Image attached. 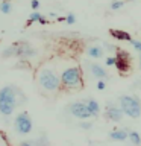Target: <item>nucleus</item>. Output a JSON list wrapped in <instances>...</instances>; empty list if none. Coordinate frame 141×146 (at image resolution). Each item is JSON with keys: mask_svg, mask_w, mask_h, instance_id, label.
<instances>
[{"mask_svg": "<svg viewBox=\"0 0 141 146\" xmlns=\"http://www.w3.org/2000/svg\"><path fill=\"white\" fill-rule=\"evenodd\" d=\"M14 128H15V131L21 135L29 134L32 131V119L29 116V113L23 111V113L18 114L15 117V122H14Z\"/></svg>", "mask_w": 141, "mask_h": 146, "instance_id": "nucleus-6", "label": "nucleus"}, {"mask_svg": "<svg viewBox=\"0 0 141 146\" xmlns=\"http://www.w3.org/2000/svg\"><path fill=\"white\" fill-rule=\"evenodd\" d=\"M0 11H2L3 14H9L12 11V5L11 2H2L0 3Z\"/></svg>", "mask_w": 141, "mask_h": 146, "instance_id": "nucleus-18", "label": "nucleus"}, {"mask_svg": "<svg viewBox=\"0 0 141 146\" xmlns=\"http://www.w3.org/2000/svg\"><path fill=\"white\" fill-rule=\"evenodd\" d=\"M88 55L93 58H102L103 56V49L102 47H97V46H94V47H90L88 49Z\"/></svg>", "mask_w": 141, "mask_h": 146, "instance_id": "nucleus-15", "label": "nucleus"}, {"mask_svg": "<svg viewBox=\"0 0 141 146\" xmlns=\"http://www.w3.org/2000/svg\"><path fill=\"white\" fill-rule=\"evenodd\" d=\"M30 6H32V9H38L40 8V2H38V0H32Z\"/></svg>", "mask_w": 141, "mask_h": 146, "instance_id": "nucleus-26", "label": "nucleus"}, {"mask_svg": "<svg viewBox=\"0 0 141 146\" xmlns=\"http://www.w3.org/2000/svg\"><path fill=\"white\" fill-rule=\"evenodd\" d=\"M38 21L41 23V25H47V23H49V20H47V18H45V17H43V15L40 17V20H38Z\"/></svg>", "mask_w": 141, "mask_h": 146, "instance_id": "nucleus-27", "label": "nucleus"}, {"mask_svg": "<svg viewBox=\"0 0 141 146\" xmlns=\"http://www.w3.org/2000/svg\"><path fill=\"white\" fill-rule=\"evenodd\" d=\"M2 2H9V0H2Z\"/></svg>", "mask_w": 141, "mask_h": 146, "instance_id": "nucleus-31", "label": "nucleus"}, {"mask_svg": "<svg viewBox=\"0 0 141 146\" xmlns=\"http://www.w3.org/2000/svg\"><path fill=\"white\" fill-rule=\"evenodd\" d=\"M129 141L134 146H140L141 145V135L136 131H130L129 132Z\"/></svg>", "mask_w": 141, "mask_h": 146, "instance_id": "nucleus-14", "label": "nucleus"}, {"mask_svg": "<svg viewBox=\"0 0 141 146\" xmlns=\"http://www.w3.org/2000/svg\"><path fill=\"white\" fill-rule=\"evenodd\" d=\"M17 56L18 58H29L32 55H35V50L30 47L27 43H18L17 44Z\"/></svg>", "mask_w": 141, "mask_h": 146, "instance_id": "nucleus-8", "label": "nucleus"}, {"mask_svg": "<svg viewBox=\"0 0 141 146\" xmlns=\"http://www.w3.org/2000/svg\"><path fill=\"white\" fill-rule=\"evenodd\" d=\"M117 58V56H115ZM115 67L120 70L121 73H125L129 70V59H121V58H117V62H115Z\"/></svg>", "mask_w": 141, "mask_h": 146, "instance_id": "nucleus-13", "label": "nucleus"}, {"mask_svg": "<svg viewBox=\"0 0 141 146\" xmlns=\"http://www.w3.org/2000/svg\"><path fill=\"white\" fill-rule=\"evenodd\" d=\"M140 64H141V58H140Z\"/></svg>", "mask_w": 141, "mask_h": 146, "instance_id": "nucleus-32", "label": "nucleus"}, {"mask_svg": "<svg viewBox=\"0 0 141 146\" xmlns=\"http://www.w3.org/2000/svg\"><path fill=\"white\" fill-rule=\"evenodd\" d=\"M120 108L123 110V113L130 119H138L141 116V100L136 96H129V94H123L120 100Z\"/></svg>", "mask_w": 141, "mask_h": 146, "instance_id": "nucleus-4", "label": "nucleus"}, {"mask_svg": "<svg viewBox=\"0 0 141 146\" xmlns=\"http://www.w3.org/2000/svg\"><path fill=\"white\" fill-rule=\"evenodd\" d=\"M80 128H82V129H91V128H93V123H91V122H82Z\"/></svg>", "mask_w": 141, "mask_h": 146, "instance_id": "nucleus-23", "label": "nucleus"}, {"mask_svg": "<svg viewBox=\"0 0 141 146\" xmlns=\"http://www.w3.org/2000/svg\"><path fill=\"white\" fill-rule=\"evenodd\" d=\"M56 20H58V21H65V17H58Z\"/></svg>", "mask_w": 141, "mask_h": 146, "instance_id": "nucleus-30", "label": "nucleus"}, {"mask_svg": "<svg viewBox=\"0 0 141 146\" xmlns=\"http://www.w3.org/2000/svg\"><path fill=\"white\" fill-rule=\"evenodd\" d=\"M26 100L23 91L15 85H5L0 88V113L3 116H11L14 110Z\"/></svg>", "mask_w": 141, "mask_h": 146, "instance_id": "nucleus-1", "label": "nucleus"}, {"mask_svg": "<svg viewBox=\"0 0 141 146\" xmlns=\"http://www.w3.org/2000/svg\"><path fill=\"white\" fill-rule=\"evenodd\" d=\"M123 6H125V2H123V0H114V2L111 3V9H112V11H117V9H120Z\"/></svg>", "mask_w": 141, "mask_h": 146, "instance_id": "nucleus-20", "label": "nucleus"}, {"mask_svg": "<svg viewBox=\"0 0 141 146\" xmlns=\"http://www.w3.org/2000/svg\"><path fill=\"white\" fill-rule=\"evenodd\" d=\"M85 102H86L88 110L91 111V116L97 117L99 114H100V105L97 104V100H94V99H85Z\"/></svg>", "mask_w": 141, "mask_h": 146, "instance_id": "nucleus-12", "label": "nucleus"}, {"mask_svg": "<svg viewBox=\"0 0 141 146\" xmlns=\"http://www.w3.org/2000/svg\"><path fill=\"white\" fill-rule=\"evenodd\" d=\"M40 17H41V14H40V12H32V14H30V17H29V20H27V23H26V26H30L34 21H38V20H40Z\"/></svg>", "mask_w": 141, "mask_h": 146, "instance_id": "nucleus-19", "label": "nucleus"}, {"mask_svg": "<svg viewBox=\"0 0 141 146\" xmlns=\"http://www.w3.org/2000/svg\"><path fill=\"white\" fill-rule=\"evenodd\" d=\"M38 85L47 94H53L61 90V78L50 68H43L38 73Z\"/></svg>", "mask_w": 141, "mask_h": 146, "instance_id": "nucleus-3", "label": "nucleus"}, {"mask_svg": "<svg viewBox=\"0 0 141 146\" xmlns=\"http://www.w3.org/2000/svg\"><path fill=\"white\" fill-rule=\"evenodd\" d=\"M97 88H99L100 91H102V90H105V88H106V84H105V81H103V79H100V81L97 82Z\"/></svg>", "mask_w": 141, "mask_h": 146, "instance_id": "nucleus-25", "label": "nucleus"}, {"mask_svg": "<svg viewBox=\"0 0 141 146\" xmlns=\"http://www.w3.org/2000/svg\"><path fill=\"white\" fill-rule=\"evenodd\" d=\"M67 111L70 113L73 117H76V119H90V117H93V116H91V111L88 110V107H86L85 99L84 100L71 102L67 107Z\"/></svg>", "mask_w": 141, "mask_h": 146, "instance_id": "nucleus-5", "label": "nucleus"}, {"mask_svg": "<svg viewBox=\"0 0 141 146\" xmlns=\"http://www.w3.org/2000/svg\"><path fill=\"white\" fill-rule=\"evenodd\" d=\"M18 146H34V143H32V141H21Z\"/></svg>", "mask_w": 141, "mask_h": 146, "instance_id": "nucleus-28", "label": "nucleus"}, {"mask_svg": "<svg viewBox=\"0 0 141 146\" xmlns=\"http://www.w3.org/2000/svg\"><path fill=\"white\" fill-rule=\"evenodd\" d=\"M65 21L68 23V25H74V21H76V17H74V14L70 12L68 15L65 17Z\"/></svg>", "mask_w": 141, "mask_h": 146, "instance_id": "nucleus-22", "label": "nucleus"}, {"mask_svg": "<svg viewBox=\"0 0 141 146\" xmlns=\"http://www.w3.org/2000/svg\"><path fill=\"white\" fill-rule=\"evenodd\" d=\"M109 34H111L115 40H120V41H129L130 43V40H132L130 34H127V32H125V31H120V29H111Z\"/></svg>", "mask_w": 141, "mask_h": 146, "instance_id": "nucleus-10", "label": "nucleus"}, {"mask_svg": "<svg viewBox=\"0 0 141 146\" xmlns=\"http://www.w3.org/2000/svg\"><path fill=\"white\" fill-rule=\"evenodd\" d=\"M32 143H34V146H50V145H49V140H47V137H45L44 134L41 135V137H38L36 140H34Z\"/></svg>", "mask_w": 141, "mask_h": 146, "instance_id": "nucleus-17", "label": "nucleus"}, {"mask_svg": "<svg viewBox=\"0 0 141 146\" xmlns=\"http://www.w3.org/2000/svg\"><path fill=\"white\" fill-rule=\"evenodd\" d=\"M115 62H117V58L115 56H111V58L106 59V66H115Z\"/></svg>", "mask_w": 141, "mask_h": 146, "instance_id": "nucleus-24", "label": "nucleus"}, {"mask_svg": "<svg viewBox=\"0 0 141 146\" xmlns=\"http://www.w3.org/2000/svg\"><path fill=\"white\" fill-rule=\"evenodd\" d=\"M90 70H91V73H93L96 78H99V79H105V78H108L106 70H105L102 66H99V64H93V66H90Z\"/></svg>", "mask_w": 141, "mask_h": 146, "instance_id": "nucleus-11", "label": "nucleus"}, {"mask_svg": "<svg viewBox=\"0 0 141 146\" xmlns=\"http://www.w3.org/2000/svg\"><path fill=\"white\" fill-rule=\"evenodd\" d=\"M49 17H50V18H58V14H56V12H50Z\"/></svg>", "mask_w": 141, "mask_h": 146, "instance_id": "nucleus-29", "label": "nucleus"}, {"mask_svg": "<svg viewBox=\"0 0 141 146\" xmlns=\"http://www.w3.org/2000/svg\"><path fill=\"white\" fill-rule=\"evenodd\" d=\"M130 44L134 46V49H136L138 52H141V40H130Z\"/></svg>", "mask_w": 141, "mask_h": 146, "instance_id": "nucleus-21", "label": "nucleus"}, {"mask_svg": "<svg viewBox=\"0 0 141 146\" xmlns=\"http://www.w3.org/2000/svg\"><path fill=\"white\" fill-rule=\"evenodd\" d=\"M17 44H14V46H11V47H8L6 50H3L2 52V56L3 58H11V56H17Z\"/></svg>", "mask_w": 141, "mask_h": 146, "instance_id": "nucleus-16", "label": "nucleus"}, {"mask_svg": "<svg viewBox=\"0 0 141 146\" xmlns=\"http://www.w3.org/2000/svg\"><path fill=\"white\" fill-rule=\"evenodd\" d=\"M61 88L64 90H82L84 76L79 67H68L61 73Z\"/></svg>", "mask_w": 141, "mask_h": 146, "instance_id": "nucleus-2", "label": "nucleus"}, {"mask_svg": "<svg viewBox=\"0 0 141 146\" xmlns=\"http://www.w3.org/2000/svg\"><path fill=\"white\" fill-rule=\"evenodd\" d=\"M129 129H112L109 132V139L111 140H117V141H125L129 137Z\"/></svg>", "mask_w": 141, "mask_h": 146, "instance_id": "nucleus-9", "label": "nucleus"}, {"mask_svg": "<svg viewBox=\"0 0 141 146\" xmlns=\"http://www.w3.org/2000/svg\"><path fill=\"white\" fill-rule=\"evenodd\" d=\"M123 116H125L123 110L120 107H117L115 104H112V102H109L106 105V108H105V117L109 119L111 122H121Z\"/></svg>", "mask_w": 141, "mask_h": 146, "instance_id": "nucleus-7", "label": "nucleus"}]
</instances>
